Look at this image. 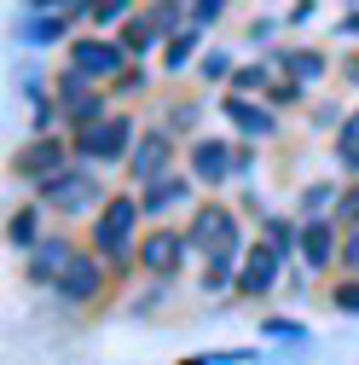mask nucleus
<instances>
[{"label":"nucleus","instance_id":"nucleus-1","mask_svg":"<svg viewBox=\"0 0 359 365\" xmlns=\"http://www.w3.org/2000/svg\"><path fill=\"white\" fill-rule=\"evenodd\" d=\"M140 197H128V192H110L105 197V209H99V220H93V250L105 255V261H128L133 250H140V244H133V226H140Z\"/></svg>","mask_w":359,"mask_h":365},{"label":"nucleus","instance_id":"nucleus-2","mask_svg":"<svg viewBox=\"0 0 359 365\" xmlns=\"http://www.w3.org/2000/svg\"><path fill=\"white\" fill-rule=\"evenodd\" d=\"M186 244H192L197 255H209V261H238L244 226H238V215H232L227 203H203L197 220H192V232H186Z\"/></svg>","mask_w":359,"mask_h":365},{"label":"nucleus","instance_id":"nucleus-3","mask_svg":"<svg viewBox=\"0 0 359 365\" xmlns=\"http://www.w3.org/2000/svg\"><path fill=\"white\" fill-rule=\"evenodd\" d=\"M133 140H140V133H133L128 116H99L93 128H81L70 145H76L81 163H122V157L133 151Z\"/></svg>","mask_w":359,"mask_h":365},{"label":"nucleus","instance_id":"nucleus-4","mask_svg":"<svg viewBox=\"0 0 359 365\" xmlns=\"http://www.w3.org/2000/svg\"><path fill=\"white\" fill-rule=\"evenodd\" d=\"M70 140H58V133H35V140H24L12 151V174L29 180V186H41V180H53L58 168H70Z\"/></svg>","mask_w":359,"mask_h":365},{"label":"nucleus","instance_id":"nucleus-5","mask_svg":"<svg viewBox=\"0 0 359 365\" xmlns=\"http://www.w3.org/2000/svg\"><path fill=\"white\" fill-rule=\"evenodd\" d=\"M35 197L53 203L58 215H76V209H93L105 197V186L93 180V168H58L53 180H41V186H35Z\"/></svg>","mask_w":359,"mask_h":365},{"label":"nucleus","instance_id":"nucleus-6","mask_svg":"<svg viewBox=\"0 0 359 365\" xmlns=\"http://www.w3.org/2000/svg\"><path fill=\"white\" fill-rule=\"evenodd\" d=\"M58 116L81 133V128H93L105 116V87L93 76H81V70H64L58 76Z\"/></svg>","mask_w":359,"mask_h":365},{"label":"nucleus","instance_id":"nucleus-7","mask_svg":"<svg viewBox=\"0 0 359 365\" xmlns=\"http://www.w3.org/2000/svg\"><path fill=\"white\" fill-rule=\"evenodd\" d=\"M70 70H81V76H93L99 87L105 81H122L128 76V47L122 41H70Z\"/></svg>","mask_w":359,"mask_h":365},{"label":"nucleus","instance_id":"nucleus-8","mask_svg":"<svg viewBox=\"0 0 359 365\" xmlns=\"http://www.w3.org/2000/svg\"><path fill=\"white\" fill-rule=\"evenodd\" d=\"M186 232H168V226H151V232L140 238V250H133V261H140L151 279H174L180 261H186Z\"/></svg>","mask_w":359,"mask_h":365},{"label":"nucleus","instance_id":"nucleus-9","mask_svg":"<svg viewBox=\"0 0 359 365\" xmlns=\"http://www.w3.org/2000/svg\"><path fill=\"white\" fill-rule=\"evenodd\" d=\"M279 272H284V255L273 250V244H249L244 250V272H238V296H249V302H261L266 290H273L279 284Z\"/></svg>","mask_w":359,"mask_h":365},{"label":"nucleus","instance_id":"nucleus-10","mask_svg":"<svg viewBox=\"0 0 359 365\" xmlns=\"http://www.w3.org/2000/svg\"><path fill=\"white\" fill-rule=\"evenodd\" d=\"M168 163H174V140H168L162 128L140 133V140H133V151H128V174L140 180V186H151V180H162V174H168Z\"/></svg>","mask_w":359,"mask_h":365},{"label":"nucleus","instance_id":"nucleus-11","mask_svg":"<svg viewBox=\"0 0 359 365\" xmlns=\"http://www.w3.org/2000/svg\"><path fill=\"white\" fill-rule=\"evenodd\" d=\"M99 290H105V255H81V250H76V261L58 272V296L76 302V307H87Z\"/></svg>","mask_w":359,"mask_h":365},{"label":"nucleus","instance_id":"nucleus-12","mask_svg":"<svg viewBox=\"0 0 359 365\" xmlns=\"http://www.w3.org/2000/svg\"><path fill=\"white\" fill-rule=\"evenodd\" d=\"M232 168H238V151L227 140H197L192 145V180H197V186H220Z\"/></svg>","mask_w":359,"mask_h":365},{"label":"nucleus","instance_id":"nucleus-13","mask_svg":"<svg viewBox=\"0 0 359 365\" xmlns=\"http://www.w3.org/2000/svg\"><path fill=\"white\" fill-rule=\"evenodd\" d=\"M76 261V244L64 238V232H53V238H41L35 250H29V279L35 284H58V272Z\"/></svg>","mask_w":359,"mask_h":365},{"label":"nucleus","instance_id":"nucleus-14","mask_svg":"<svg viewBox=\"0 0 359 365\" xmlns=\"http://www.w3.org/2000/svg\"><path fill=\"white\" fill-rule=\"evenodd\" d=\"M336 255H342V244H336V220H307V226H301V261H307L313 272H325Z\"/></svg>","mask_w":359,"mask_h":365},{"label":"nucleus","instance_id":"nucleus-15","mask_svg":"<svg viewBox=\"0 0 359 365\" xmlns=\"http://www.w3.org/2000/svg\"><path fill=\"white\" fill-rule=\"evenodd\" d=\"M227 116H232V128H238V133H249V140H266V133L279 128V116H273V110L255 105V99H244V93H227Z\"/></svg>","mask_w":359,"mask_h":365},{"label":"nucleus","instance_id":"nucleus-16","mask_svg":"<svg viewBox=\"0 0 359 365\" xmlns=\"http://www.w3.org/2000/svg\"><path fill=\"white\" fill-rule=\"evenodd\" d=\"M186 197H192V180H174V174H162V180H151V186H140V209H145V215H162V209L186 203Z\"/></svg>","mask_w":359,"mask_h":365},{"label":"nucleus","instance_id":"nucleus-17","mask_svg":"<svg viewBox=\"0 0 359 365\" xmlns=\"http://www.w3.org/2000/svg\"><path fill=\"white\" fill-rule=\"evenodd\" d=\"M279 64H284V76L296 81V87H313L331 64H325V53H307V47H296V53H279Z\"/></svg>","mask_w":359,"mask_h":365},{"label":"nucleus","instance_id":"nucleus-18","mask_svg":"<svg viewBox=\"0 0 359 365\" xmlns=\"http://www.w3.org/2000/svg\"><path fill=\"white\" fill-rule=\"evenodd\" d=\"M157 41H162V29H157V18H151V12L128 18V29H122V47H128V53H151Z\"/></svg>","mask_w":359,"mask_h":365},{"label":"nucleus","instance_id":"nucleus-19","mask_svg":"<svg viewBox=\"0 0 359 365\" xmlns=\"http://www.w3.org/2000/svg\"><path fill=\"white\" fill-rule=\"evenodd\" d=\"M35 220H41L35 209H12V215H6V244L35 250V244H41V226H35Z\"/></svg>","mask_w":359,"mask_h":365},{"label":"nucleus","instance_id":"nucleus-20","mask_svg":"<svg viewBox=\"0 0 359 365\" xmlns=\"http://www.w3.org/2000/svg\"><path fill=\"white\" fill-rule=\"evenodd\" d=\"M336 163L348 174H359V110H348V122L336 128Z\"/></svg>","mask_w":359,"mask_h":365},{"label":"nucleus","instance_id":"nucleus-21","mask_svg":"<svg viewBox=\"0 0 359 365\" xmlns=\"http://www.w3.org/2000/svg\"><path fill=\"white\" fill-rule=\"evenodd\" d=\"M197 35H203L197 24H186V29H174V35H168V47H162V64H168V70H180V64L192 58V47H197Z\"/></svg>","mask_w":359,"mask_h":365},{"label":"nucleus","instance_id":"nucleus-22","mask_svg":"<svg viewBox=\"0 0 359 365\" xmlns=\"http://www.w3.org/2000/svg\"><path fill=\"white\" fill-rule=\"evenodd\" d=\"M29 12H41V18H87L93 0H29Z\"/></svg>","mask_w":359,"mask_h":365},{"label":"nucleus","instance_id":"nucleus-23","mask_svg":"<svg viewBox=\"0 0 359 365\" xmlns=\"http://www.w3.org/2000/svg\"><path fill=\"white\" fill-rule=\"evenodd\" d=\"M64 35H70V18H41V12H29V41H35V47L64 41Z\"/></svg>","mask_w":359,"mask_h":365},{"label":"nucleus","instance_id":"nucleus-24","mask_svg":"<svg viewBox=\"0 0 359 365\" xmlns=\"http://www.w3.org/2000/svg\"><path fill=\"white\" fill-rule=\"evenodd\" d=\"M266 244H273L279 255L301 250V226H290V220H266Z\"/></svg>","mask_w":359,"mask_h":365},{"label":"nucleus","instance_id":"nucleus-25","mask_svg":"<svg viewBox=\"0 0 359 365\" xmlns=\"http://www.w3.org/2000/svg\"><path fill=\"white\" fill-rule=\"evenodd\" d=\"M133 12V0H93V12H87V18H93L99 29H110V24H122Z\"/></svg>","mask_w":359,"mask_h":365},{"label":"nucleus","instance_id":"nucleus-26","mask_svg":"<svg viewBox=\"0 0 359 365\" xmlns=\"http://www.w3.org/2000/svg\"><path fill=\"white\" fill-rule=\"evenodd\" d=\"M331 307H336V313H359V279H342V284L331 290Z\"/></svg>","mask_w":359,"mask_h":365},{"label":"nucleus","instance_id":"nucleus-27","mask_svg":"<svg viewBox=\"0 0 359 365\" xmlns=\"http://www.w3.org/2000/svg\"><path fill=\"white\" fill-rule=\"evenodd\" d=\"M342 267H348V279H359V226H348V238H342Z\"/></svg>","mask_w":359,"mask_h":365},{"label":"nucleus","instance_id":"nucleus-28","mask_svg":"<svg viewBox=\"0 0 359 365\" xmlns=\"http://www.w3.org/2000/svg\"><path fill=\"white\" fill-rule=\"evenodd\" d=\"M261 81H266V70H261V64H249V70H238V76H232V87H238V93H244V99L255 93V87H261Z\"/></svg>","mask_w":359,"mask_h":365},{"label":"nucleus","instance_id":"nucleus-29","mask_svg":"<svg viewBox=\"0 0 359 365\" xmlns=\"http://www.w3.org/2000/svg\"><path fill=\"white\" fill-rule=\"evenodd\" d=\"M220 6H227V0H192V24L203 29V24H214L220 18Z\"/></svg>","mask_w":359,"mask_h":365},{"label":"nucleus","instance_id":"nucleus-30","mask_svg":"<svg viewBox=\"0 0 359 365\" xmlns=\"http://www.w3.org/2000/svg\"><path fill=\"white\" fill-rule=\"evenodd\" d=\"M227 70H232V58H227V53H209V58H203V76H209V81H220Z\"/></svg>","mask_w":359,"mask_h":365},{"label":"nucleus","instance_id":"nucleus-31","mask_svg":"<svg viewBox=\"0 0 359 365\" xmlns=\"http://www.w3.org/2000/svg\"><path fill=\"white\" fill-rule=\"evenodd\" d=\"M331 197H336V186H313V192H307V209H319V203H331Z\"/></svg>","mask_w":359,"mask_h":365}]
</instances>
